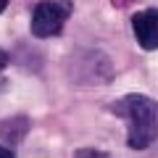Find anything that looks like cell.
Returning a JSON list of instances; mask_svg holds the SVG:
<instances>
[{
  "instance_id": "obj_1",
  "label": "cell",
  "mask_w": 158,
  "mask_h": 158,
  "mask_svg": "<svg viewBox=\"0 0 158 158\" xmlns=\"http://www.w3.org/2000/svg\"><path fill=\"white\" fill-rule=\"evenodd\" d=\"M116 116L127 118V145L132 150H145L158 137V103L148 95H132L121 98L113 106Z\"/></svg>"
},
{
  "instance_id": "obj_2",
  "label": "cell",
  "mask_w": 158,
  "mask_h": 158,
  "mask_svg": "<svg viewBox=\"0 0 158 158\" xmlns=\"http://www.w3.org/2000/svg\"><path fill=\"white\" fill-rule=\"evenodd\" d=\"M71 11H74L71 0H42V3H37L32 11V34L40 40L61 34Z\"/></svg>"
},
{
  "instance_id": "obj_3",
  "label": "cell",
  "mask_w": 158,
  "mask_h": 158,
  "mask_svg": "<svg viewBox=\"0 0 158 158\" xmlns=\"http://www.w3.org/2000/svg\"><path fill=\"white\" fill-rule=\"evenodd\" d=\"M132 32L140 48L145 50H158V11L156 8H145V11L132 16Z\"/></svg>"
},
{
  "instance_id": "obj_4",
  "label": "cell",
  "mask_w": 158,
  "mask_h": 158,
  "mask_svg": "<svg viewBox=\"0 0 158 158\" xmlns=\"http://www.w3.org/2000/svg\"><path fill=\"white\" fill-rule=\"evenodd\" d=\"M29 129V121L24 116H16V118H6L3 127H0V135L3 137H11V142H19Z\"/></svg>"
},
{
  "instance_id": "obj_5",
  "label": "cell",
  "mask_w": 158,
  "mask_h": 158,
  "mask_svg": "<svg viewBox=\"0 0 158 158\" xmlns=\"http://www.w3.org/2000/svg\"><path fill=\"white\" fill-rule=\"evenodd\" d=\"M74 158H111L106 150H95V148H82L74 153Z\"/></svg>"
},
{
  "instance_id": "obj_6",
  "label": "cell",
  "mask_w": 158,
  "mask_h": 158,
  "mask_svg": "<svg viewBox=\"0 0 158 158\" xmlns=\"http://www.w3.org/2000/svg\"><path fill=\"white\" fill-rule=\"evenodd\" d=\"M8 61H11V56H8V53L3 50V48H0V71H3V69L8 66Z\"/></svg>"
},
{
  "instance_id": "obj_7",
  "label": "cell",
  "mask_w": 158,
  "mask_h": 158,
  "mask_svg": "<svg viewBox=\"0 0 158 158\" xmlns=\"http://www.w3.org/2000/svg\"><path fill=\"white\" fill-rule=\"evenodd\" d=\"M0 158H16V156H13L11 148H3V145H0Z\"/></svg>"
},
{
  "instance_id": "obj_8",
  "label": "cell",
  "mask_w": 158,
  "mask_h": 158,
  "mask_svg": "<svg viewBox=\"0 0 158 158\" xmlns=\"http://www.w3.org/2000/svg\"><path fill=\"white\" fill-rule=\"evenodd\" d=\"M8 3H11V0H0V13H3V11L8 8Z\"/></svg>"
}]
</instances>
